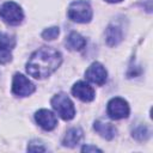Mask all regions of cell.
<instances>
[{
  "mask_svg": "<svg viewBox=\"0 0 153 153\" xmlns=\"http://www.w3.org/2000/svg\"><path fill=\"white\" fill-rule=\"evenodd\" d=\"M62 62L61 54L50 47L38 48L26 63V72L35 79H43L55 72Z\"/></svg>",
  "mask_w": 153,
  "mask_h": 153,
  "instance_id": "6da1fadb",
  "label": "cell"
},
{
  "mask_svg": "<svg viewBox=\"0 0 153 153\" xmlns=\"http://www.w3.org/2000/svg\"><path fill=\"white\" fill-rule=\"evenodd\" d=\"M68 18L76 23H88L92 18V8L85 0L73 1L67 11Z\"/></svg>",
  "mask_w": 153,
  "mask_h": 153,
  "instance_id": "7a4b0ae2",
  "label": "cell"
},
{
  "mask_svg": "<svg viewBox=\"0 0 153 153\" xmlns=\"http://www.w3.org/2000/svg\"><path fill=\"white\" fill-rule=\"evenodd\" d=\"M51 106L54 110L60 115V117L65 121H69L75 115V109L73 102L69 99V97L65 93L55 94L51 98Z\"/></svg>",
  "mask_w": 153,
  "mask_h": 153,
  "instance_id": "3957f363",
  "label": "cell"
},
{
  "mask_svg": "<svg viewBox=\"0 0 153 153\" xmlns=\"http://www.w3.org/2000/svg\"><path fill=\"white\" fill-rule=\"evenodd\" d=\"M1 19L10 25H18L23 22L24 13L20 6L13 1H7L0 7Z\"/></svg>",
  "mask_w": 153,
  "mask_h": 153,
  "instance_id": "277c9868",
  "label": "cell"
},
{
  "mask_svg": "<svg viewBox=\"0 0 153 153\" xmlns=\"http://www.w3.org/2000/svg\"><path fill=\"white\" fill-rule=\"evenodd\" d=\"M12 92L19 97H26L35 92V85L23 74L16 73L12 81Z\"/></svg>",
  "mask_w": 153,
  "mask_h": 153,
  "instance_id": "5b68a950",
  "label": "cell"
},
{
  "mask_svg": "<svg viewBox=\"0 0 153 153\" xmlns=\"http://www.w3.org/2000/svg\"><path fill=\"white\" fill-rule=\"evenodd\" d=\"M108 115L112 120L126 118L129 115V105L128 103L120 97H115L110 99L108 103Z\"/></svg>",
  "mask_w": 153,
  "mask_h": 153,
  "instance_id": "8992f818",
  "label": "cell"
},
{
  "mask_svg": "<svg viewBox=\"0 0 153 153\" xmlns=\"http://www.w3.org/2000/svg\"><path fill=\"white\" fill-rule=\"evenodd\" d=\"M85 76H86V79L90 80L91 82L102 86V85H104L105 81H106L108 73H106V69L104 68V66H103L102 63H99V62H93V63L87 68V71L85 72Z\"/></svg>",
  "mask_w": 153,
  "mask_h": 153,
  "instance_id": "52a82bcc",
  "label": "cell"
},
{
  "mask_svg": "<svg viewBox=\"0 0 153 153\" xmlns=\"http://www.w3.org/2000/svg\"><path fill=\"white\" fill-rule=\"evenodd\" d=\"M16 45V39L8 33L0 32V63H7L12 60L11 50Z\"/></svg>",
  "mask_w": 153,
  "mask_h": 153,
  "instance_id": "ba28073f",
  "label": "cell"
},
{
  "mask_svg": "<svg viewBox=\"0 0 153 153\" xmlns=\"http://www.w3.org/2000/svg\"><path fill=\"white\" fill-rule=\"evenodd\" d=\"M35 118H36V122L39 124V127H42L44 130H53L57 124L56 116L47 109H41L36 111Z\"/></svg>",
  "mask_w": 153,
  "mask_h": 153,
  "instance_id": "9c48e42d",
  "label": "cell"
},
{
  "mask_svg": "<svg viewBox=\"0 0 153 153\" xmlns=\"http://www.w3.org/2000/svg\"><path fill=\"white\" fill-rule=\"evenodd\" d=\"M72 93L82 102H91L94 99V90L84 81L75 82L72 87Z\"/></svg>",
  "mask_w": 153,
  "mask_h": 153,
  "instance_id": "30bf717a",
  "label": "cell"
},
{
  "mask_svg": "<svg viewBox=\"0 0 153 153\" xmlns=\"http://www.w3.org/2000/svg\"><path fill=\"white\" fill-rule=\"evenodd\" d=\"M93 128H94V130L100 136H103L106 140H111L116 135V128L111 123H105V122H102V121H96L94 124H93Z\"/></svg>",
  "mask_w": 153,
  "mask_h": 153,
  "instance_id": "8fae6325",
  "label": "cell"
},
{
  "mask_svg": "<svg viewBox=\"0 0 153 153\" xmlns=\"http://www.w3.org/2000/svg\"><path fill=\"white\" fill-rule=\"evenodd\" d=\"M81 139H82V130L80 128H71L67 130L62 140V143L63 146L67 147H74L80 142Z\"/></svg>",
  "mask_w": 153,
  "mask_h": 153,
  "instance_id": "7c38bea8",
  "label": "cell"
},
{
  "mask_svg": "<svg viewBox=\"0 0 153 153\" xmlns=\"http://www.w3.org/2000/svg\"><path fill=\"white\" fill-rule=\"evenodd\" d=\"M66 45L71 50H81L86 45V39L80 33L73 31L68 35L67 41H66Z\"/></svg>",
  "mask_w": 153,
  "mask_h": 153,
  "instance_id": "4fadbf2b",
  "label": "cell"
},
{
  "mask_svg": "<svg viewBox=\"0 0 153 153\" xmlns=\"http://www.w3.org/2000/svg\"><path fill=\"white\" fill-rule=\"evenodd\" d=\"M105 39H106V43L110 47L117 45L122 41V31H121V29L118 26H115V25L108 26V29L105 31Z\"/></svg>",
  "mask_w": 153,
  "mask_h": 153,
  "instance_id": "5bb4252c",
  "label": "cell"
},
{
  "mask_svg": "<svg viewBox=\"0 0 153 153\" xmlns=\"http://www.w3.org/2000/svg\"><path fill=\"white\" fill-rule=\"evenodd\" d=\"M60 33V30L57 26H51L49 29H45L43 32H42V37L47 41H53L55 39Z\"/></svg>",
  "mask_w": 153,
  "mask_h": 153,
  "instance_id": "9a60e30c",
  "label": "cell"
},
{
  "mask_svg": "<svg viewBox=\"0 0 153 153\" xmlns=\"http://www.w3.org/2000/svg\"><path fill=\"white\" fill-rule=\"evenodd\" d=\"M148 135H149V133H148V130H147V128L145 126H140V127H137V128H135L133 130V136L135 139L140 140V141L146 140L148 137Z\"/></svg>",
  "mask_w": 153,
  "mask_h": 153,
  "instance_id": "2e32d148",
  "label": "cell"
},
{
  "mask_svg": "<svg viewBox=\"0 0 153 153\" xmlns=\"http://www.w3.org/2000/svg\"><path fill=\"white\" fill-rule=\"evenodd\" d=\"M27 149L31 151V152H43V151H45V148L42 146V143L37 142V141H31V143H29V146H27Z\"/></svg>",
  "mask_w": 153,
  "mask_h": 153,
  "instance_id": "e0dca14e",
  "label": "cell"
},
{
  "mask_svg": "<svg viewBox=\"0 0 153 153\" xmlns=\"http://www.w3.org/2000/svg\"><path fill=\"white\" fill-rule=\"evenodd\" d=\"M81 151L82 152H102L99 148H97L96 146H84L82 148H81Z\"/></svg>",
  "mask_w": 153,
  "mask_h": 153,
  "instance_id": "ac0fdd59",
  "label": "cell"
},
{
  "mask_svg": "<svg viewBox=\"0 0 153 153\" xmlns=\"http://www.w3.org/2000/svg\"><path fill=\"white\" fill-rule=\"evenodd\" d=\"M105 1H108V2H120L122 0H105Z\"/></svg>",
  "mask_w": 153,
  "mask_h": 153,
  "instance_id": "d6986e66",
  "label": "cell"
}]
</instances>
